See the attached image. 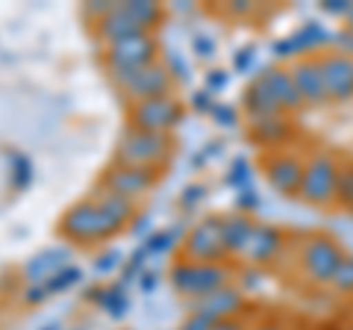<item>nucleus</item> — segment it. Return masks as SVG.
Wrapping results in <instances>:
<instances>
[{
    "label": "nucleus",
    "instance_id": "f257e3e1",
    "mask_svg": "<svg viewBox=\"0 0 353 330\" xmlns=\"http://www.w3.org/2000/svg\"><path fill=\"white\" fill-rule=\"evenodd\" d=\"M339 165H341V159L333 151H327V148L309 151L306 162H303V180H301L297 201H303L309 206H318V210H333L336 206Z\"/></svg>",
    "mask_w": 353,
    "mask_h": 330
},
{
    "label": "nucleus",
    "instance_id": "f03ea898",
    "mask_svg": "<svg viewBox=\"0 0 353 330\" xmlns=\"http://www.w3.org/2000/svg\"><path fill=\"white\" fill-rule=\"evenodd\" d=\"M124 227L121 222H115L112 215H106L101 206H97L92 197L85 201H77L74 206H68L59 222V230L65 239L71 242H80V245H92V242H103V239H112L118 230Z\"/></svg>",
    "mask_w": 353,
    "mask_h": 330
},
{
    "label": "nucleus",
    "instance_id": "7ed1b4c3",
    "mask_svg": "<svg viewBox=\"0 0 353 330\" xmlns=\"http://www.w3.org/2000/svg\"><path fill=\"white\" fill-rule=\"evenodd\" d=\"M341 260H345V251L327 233H312L297 245V271L312 286H327Z\"/></svg>",
    "mask_w": 353,
    "mask_h": 330
},
{
    "label": "nucleus",
    "instance_id": "20e7f679",
    "mask_svg": "<svg viewBox=\"0 0 353 330\" xmlns=\"http://www.w3.org/2000/svg\"><path fill=\"white\" fill-rule=\"evenodd\" d=\"M233 283V269L227 262H189L180 260L171 269V286L185 298H203L209 292H218Z\"/></svg>",
    "mask_w": 353,
    "mask_h": 330
},
{
    "label": "nucleus",
    "instance_id": "39448f33",
    "mask_svg": "<svg viewBox=\"0 0 353 330\" xmlns=\"http://www.w3.org/2000/svg\"><path fill=\"white\" fill-rule=\"evenodd\" d=\"M157 53H159V45L150 32L112 41V45H106V53H103L106 71H109V77H112V83H118L121 77H127L132 71L145 68V65H150V62H157Z\"/></svg>",
    "mask_w": 353,
    "mask_h": 330
},
{
    "label": "nucleus",
    "instance_id": "423d86ee",
    "mask_svg": "<svg viewBox=\"0 0 353 330\" xmlns=\"http://www.w3.org/2000/svg\"><path fill=\"white\" fill-rule=\"evenodd\" d=\"M118 162L139 165V168H159L171 157V139L165 133H145V130L127 127L115 151Z\"/></svg>",
    "mask_w": 353,
    "mask_h": 330
},
{
    "label": "nucleus",
    "instance_id": "0eeeda50",
    "mask_svg": "<svg viewBox=\"0 0 353 330\" xmlns=\"http://www.w3.org/2000/svg\"><path fill=\"white\" fill-rule=\"evenodd\" d=\"M303 162L306 153L292 151V148H274L262 157V174L274 192L285 197H297L303 180Z\"/></svg>",
    "mask_w": 353,
    "mask_h": 330
},
{
    "label": "nucleus",
    "instance_id": "6e6552de",
    "mask_svg": "<svg viewBox=\"0 0 353 330\" xmlns=\"http://www.w3.org/2000/svg\"><path fill=\"white\" fill-rule=\"evenodd\" d=\"M183 260L189 262H224V222L221 215H209L201 224H194L183 239Z\"/></svg>",
    "mask_w": 353,
    "mask_h": 330
},
{
    "label": "nucleus",
    "instance_id": "1a4fd4ad",
    "mask_svg": "<svg viewBox=\"0 0 353 330\" xmlns=\"http://www.w3.org/2000/svg\"><path fill=\"white\" fill-rule=\"evenodd\" d=\"M118 92L127 97L130 104H139V101H150V97H165L171 95V86H174V74L168 65L162 62H150L145 68L132 71L127 77H121L115 83Z\"/></svg>",
    "mask_w": 353,
    "mask_h": 330
},
{
    "label": "nucleus",
    "instance_id": "9d476101",
    "mask_svg": "<svg viewBox=\"0 0 353 330\" xmlns=\"http://www.w3.org/2000/svg\"><path fill=\"white\" fill-rule=\"evenodd\" d=\"M183 118V106L176 97L165 95V97H150V101H139L130 106V127L145 130V133H165L180 124Z\"/></svg>",
    "mask_w": 353,
    "mask_h": 330
},
{
    "label": "nucleus",
    "instance_id": "9b49d317",
    "mask_svg": "<svg viewBox=\"0 0 353 330\" xmlns=\"http://www.w3.org/2000/svg\"><path fill=\"white\" fill-rule=\"evenodd\" d=\"M318 68L324 77V89L330 104H350L353 101V53L347 50H324L315 53Z\"/></svg>",
    "mask_w": 353,
    "mask_h": 330
},
{
    "label": "nucleus",
    "instance_id": "f8f14e48",
    "mask_svg": "<svg viewBox=\"0 0 353 330\" xmlns=\"http://www.w3.org/2000/svg\"><path fill=\"white\" fill-rule=\"evenodd\" d=\"M153 183H157V171L153 168H139V165H124V162H115L112 168H106L101 174V186L106 192L130 197V201L145 195Z\"/></svg>",
    "mask_w": 353,
    "mask_h": 330
},
{
    "label": "nucleus",
    "instance_id": "ddd939ff",
    "mask_svg": "<svg viewBox=\"0 0 353 330\" xmlns=\"http://www.w3.org/2000/svg\"><path fill=\"white\" fill-rule=\"evenodd\" d=\"M292 80L297 86V92H301V101L303 106H327V89H324V77H321V68H318V57L312 53H303V57H297L292 65Z\"/></svg>",
    "mask_w": 353,
    "mask_h": 330
},
{
    "label": "nucleus",
    "instance_id": "4468645a",
    "mask_svg": "<svg viewBox=\"0 0 353 330\" xmlns=\"http://www.w3.org/2000/svg\"><path fill=\"white\" fill-rule=\"evenodd\" d=\"M285 245V236H283V230L280 227H274V224H253V233L248 239V245L245 251H241V257L239 260H245L250 262V266H265V262H274L280 257V251Z\"/></svg>",
    "mask_w": 353,
    "mask_h": 330
},
{
    "label": "nucleus",
    "instance_id": "2eb2a0df",
    "mask_svg": "<svg viewBox=\"0 0 353 330\" xmlns=\"http://www.w3.org/2000/svg\"><path fill=\"white\" fill-rule=\"evenodd\" d=\"M259 80L268 86L271 95L277 97V104L285 115L292 113H301L303 109V101H301V92H297V86L292 80V71L283 68V65H268V68L259 71Z\"/></svg>",
    "mask_w": 353,
    "mask_h": 330
},
{
    "label": "nucleus",
    "instance_id": "dca6fc26",
    "mask_svg": "<svg viewBox=\"0 0 353 330\" xmlns=\"http://www.w3.org/2000/svg\"><path fill=\"white\" fill-rule=\"evenodd\" d=\"M239 310H241V292L236 289V283H230L218 292H209V295H203V298H197L192 304V313L203 316L206 322L233 318V316H239Z\"/></svg>",
    "mask_w": 353,
    "mask_h": 330
},
{
    "label": "nucleus",
    "instance_id": "f3484780",
    "mask_svg": "<svg viewBox=\"0 0 353 330\" xmlns=\"http://www.w3.org/2000/svg\"><path fill=\"white\" fill-rule=\"evenodd\" d=\"M245 109H248V118L250 121H265V118H277V115H285L277 97L271 95V89L259 80V74L250 80V86L245 89Z\"/></svg>",
    "mask_w": 353,
    "mask_h": 330
},
{
    "label": "nucleus",
    "instance_id": "a211bd4d",
    "mask_svg": "<svg viewBox=\"0 0 353 330\" xmlns=\"http://www.w3.org/2000/svg\"><path fill=\"white\" fill-rule=\"evenodd\" d=\"M94 32H97V36H101V39L106 41V45H112V41H121V39L141 36V32H145V30H141V27L136 24V21H132V18L124 12V6L115 3L112 12H109L106 18H101V21H97V24H94Z\"/></svg>",
    "mask_w": 353,
    "mask_h": 330
},
{
    "label": "nucleus",
    "instance_id": "6ab92c4d",
    "mask_svg": "<svg viewBox=\"0 0 353 330\" xmlns=\"http://www.w3.org/2000/svg\"><path fill=\"white\" fill-rule=\"evenodd\" d=\"M221 222H224V245H227V257H241V251H245L248 239L253 233V218L250 215H241V213H233V215H221Z\"/></svg>",
    "mask_w": 353,
    "mask_h": 330
},
{
    "label": "nucleus",
    "instance_id": "aec40b11",
    "mask_svg": "<svg viewBox=\"0 0 353 330\" xmlns=\"http://www.w3.org/2000/svg\"><path fill=\"white\" fill-rule=\"evenodd\" d=\"M250 136L259 142L262 148H280L283 139L289 136V121L285 115H277V118H265V121H250Z\"/></svg>",
    "mask_w": 353,
    "mask_h": 330
},
{
    "label": "nucleus",
    "instance_id": "412c9836",
    "mask_svg": "<svg viewBox=\"0 0 353 330\" xmlns=\"http://www.w3.org/2000/svg\"><path fill=\"white\" fill-rule=\"evenodd\" d=\"M88 197H92V201L101 206L106 215H112L115 222H121V224H127L132 218V201H130V197H121V195L106 192V189H94Z\"/></svg>",
    "mask_w": 353,
    "mask_h": 330
},
{
    "label": "nucleus",
    "instance_id": "4be33fe9",
    "mask_svg": "<svg viewBox=\"0 0 353 330\" xmlns=\"http://www.w3.org/2000/svg\"><path fill=\"white\" fill-rule=\"evenodd\" d=\"M121 6H124V12L136 21L145 32H150L153 27H159L162 18H165V9L159 3H148V0H132V3H121Z\"/></svg>",
    "mask_w": 353,
    "mask_h": 330
},
{
    "label": "nucleus",
    "instance_id": "5701e85b",
    "mask_svg": "<svg viewBox=\"0 0 353 330\" xmlns=\"http://www.w3.org/2000/svg\"><path fill=\"white\" fill-rule=\"evenodd\" d=\"M336 206L353 213V159H341L339 183H336Z\"/></svg>",
    "mask_w": 353,
    "mask_h": 330
},
{
    "label": "nucleus",
    "instance_id": "b1692460",
    "mask_svg": "<svg viewBox=\"0 0 353 330\" xmlns=\"http://www.w3.org/2000/svg\"><path fill=\"white\" fill-rule=\"evenodd\" d=\"M330 292L333 295H341V298H353V257L345 254V260L339 262V269L333 271L330 278Z\"/></svg>",
    "mask_w": 353,
    "mask_h": 330
},
{
    "label": "nucleus",
    "instance_id": "393cba45",
    "mask_svg": "<svg viewBox=\"0 0 353 330\" xmlns=\"http://www.w3.org/2000/svg\"><path fill=\"white\" fill-rule=\"evenodd\" d=\"M103 307H106V310L112 313V316H121V313H124L127 298L121 295L118 286H112V289H106V292H103Z\"/></svg>",
    "mask_w": 353,
    "mask_h": 330
},
{
    "label": "nucleus",
    "instance_id": "a878e982",
    "mask_svg": "<svg viewBox=\"0 0 353 330\" xmlns=\"http://www.w3.org/2000/svg\"><path fill=\"white\" fill-rule=\"evenodd\" d=\"M112 9H115V3H101V0H92V3H85V6H83V15L97 24V21L106 18L109 12H112Z\"/></svg>",
    "mask_w": 353,
    "mask_h": 330
},
{
    "label": "nucleus",
    "instance_id": "bb28decb",
    "mask_svg": "<svg viewBox=\"0 0 353 330\" xmlns=\"http://www.w3.org/2000/svg\"><path fill=\"white\" fill-rule=\"evenodd\" d=\"M77 278H80V271H77V269H65L59 278H53V280L48 283V295L57 292V289H68V283H74Z\"/></svg>",
    "mask_w": 353,
    "mask_h": 330
},
{
    "label": "nucleus",
    "instance_id": "cd10ccee",
    "mask_svg": "<svg viewBox=\"0 0 353 330\" xmlns=\"http://www.w3.org/2000/svg\"><path fill=\"white\" fill-rule=\"evenodd\" d=\"M350 6H353V3H347V0H327V3H321L324 12L333 15V18H339V21H345V15L350 12Z\"/></svg>",
    "mask_w": 353,
    "mask_h": 330
},
{
    "label": "nucleus",
    "instance_id": "c85d7f7f",
    "mask_svg": "<svg viewBox=\"0 0 353 330\" xmlns=\"http://www.w3.org/2000/svg\"><path fill=\"white\" fill-rule=\"evenodd\" d=\"M209 330H248V324L241 322L239 316H233V318H221V322H212V324H209Z\"/></svg>",
    "mask_w": 353,
    "mask_h": 330
},
{
    "label": "nucleus",
    "instance_id": "c756f323",
    "mask_svg": "<svg viewBox=\"0 0 353 330\" xmlns=\"http://www.w3.org/2000/svg\"><path fill=\"white\" fill-rule=\"evenodd\" d=\"M209 324L212 322H206L203 316H197V313H189V318L180 324V330H209Z\"/></svg>",
    "mask_w": 353,
    "mask_h": 330
},
{
    "label": "nucleus",
    "instance_id": "7c9ffc66",
    "mask_svg": "<svg viewBox=\"0 0 353 330\" xmlns=\"http://www.w3.org/2000/svg\"><path fill=\"white\" fill-rule=\"evenodd\" d=\"M15 165H18V177H15V186H27V180H30V162L24 159V157H15Z\"/></svg>",
    "mask_w": 353,
    "mask_h": 330
},
{
    "label": "nucleus",
    "instance_id": "2f4dec72",
    "mask_svg": "<svg viewBox=\"0 0 353 330\" xmlns=\"http://www.w3.org/2000/svg\"><path fill=\"white\" fill-rule=\"evenodd\" d=\"M248 330H285V324L280 318H262V322H253Z\"/></svg>",
    "mask_w": 353,
    "mask_h": 330
},
{
    "label": "nucleus",
    "instance_id": "473e14b6",
    "mask_svg": "<svg viewBox=\"0 0 353 330\" xmlns=\"http://www.w3.org/2000/svg\"><path fill=\"white\" fill-rule=\"evenodd\" d=\"M171 245V233H159V236H150V242H148V251H165Z\"/></svg>",
    "mask_w": 353,
    "mask_h": 330
},
{
    "label": "nucleus",
    "instance_id": "72a5a7b5",
    "mask_svg": "<svg viewBox=\"0 0 353 330\" xmlns=\"http://www.w3.org/2000/svg\"><path fill=\"white\" fill-rule=\"evenodd\" d=\"M250 9H253L250 3H241V0H236V3H227L224 6V12L227 15H250Z\"/></svg>",
    "mask_w": 353,
    "mask_h": 330
},
{
    "label": "nucleus",
    "instance_id": "f704fd0d",
    "mask_svg": "<svg viewBox=\"0 0 353 330\" xmlns=\"http://www.w3.org/2000/svg\"><path fill=\"white\" fill-rule=\"evenodd\" d=\"M341 24H345V30H347L350 36H353V6H350V12L345 15V21H341Z\"/></svg>",
    "mask_w": 353,
    "mask_h": 330
},
{
    "label": "nucleus",
    "instance_id": "c9c22d12",
    "mask_svg": "<svg viewBox=\"0 0 353 330\" xmlns=\"http://www.w3.org/2000/svg\"><path fill=\"white\" fill-rule=\"evenodd\" d=\"M345 330H353V322H350V324H347V327H345Z\"/></svg>",
    "mask_w": 353,
    "mask_h": 330
}]
</instances>
